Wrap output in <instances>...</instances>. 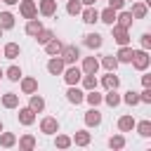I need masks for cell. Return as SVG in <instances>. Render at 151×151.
<instances>
[{
  "label": "cell",
  "mask_w": 151,
  "mask_h": 151,
  "mask_svg": "<svg viewBox=\"0 0 151 151\" xmlns=\"http://www.w3.org/2000/svg\"><path fill=\"white\" fill-rule=\"evenodd\" d=\"M61 78H64V83H66V85H78V83H80V78H83V71H80V66L68 64V66L64 68Z\"/></svg>",
  "instance_id": "1"
},
{
  "label": "cell",
  "mask_w": 151,
  "mask_h": 151,
  "mask_svg": "<svg viewBox=\"0 0 151 151\" xmlns=\"http://www.w3.org/2000/svg\"><path fill=\"white\" fill-rule=\"evenodd\" d=\"M111 38L118 42V47L120 45H130V28H123V26H118V24H111Z\"/></svg>",
  "instance_id": "2"
},
{
  "label": "cell",
  "mask_w": 151,
  "mask_h": 151,
  "mask_svg": "<svg viewBox=\"0 0 151 151\" xmlns=\"http://www.w3.org/2000/svg\"><path fill=\"white\" fill-rule=\"evenodd\" d=\"M59 57L64 59L66 66H68V64H76V61L80 59V47H78V45H64L61 52H59Z\"/></svg>",
  "instance_id": "3"
},
{
  "label": "cell",
  "mask_w": 151,
  "mask_h": 151,
  "mask_svg": "<svg viewBox=\"0 0 151 151\" xmlns=\"http://www.w3.org/2000/svg\"><path fill=\"white\" fill-rule=\"evenodd\" d=\"M137 71H146L149 64H151V57H149V50H134V57L130 61Z\"/></svg>",
  "instance_id": "4"
},
{
  "label": "cell",
  "mask_w": 151,
  "mask_h": 151,
  "mask_svg": "<svg viewBox=\"0 0 151 151\" xmlns=\"http://www.w3.org/2000/svg\"><path fill=\"white\" fill-rule=\"evenodd\" d=\"M19 14L24 19H35L38 17V2L35 0H19Z\"/></svg>",
  "instance_id": "5"
},
{
  "label": "cell",
  "mask_w": 151,
  "mask_h": 151,
  "mask_svg": "<svg viewBox=\"0 0 151 151\" xmlns=\"http://www.w3.org/2000/svg\"><path fill=\"white\" fill-rule=\"evenodd\" d=\"M66 101L73 104V106L83 104V101H85V90L78 87V85H68V90H66Z\"/></svg>",
  "instance_id": "6"
},
{
  "label": "cell",
  "mask_w": 151,
  "mask_h": 151,
  "mask_svg": "<svg viewBox=\"0 0 151 151\" xmlns=\"http://www.w3.org/2000/svg\"><path fill=\"white\" fill-rule=\"evenodd\" d=\"M40 132H42V134H57V132H59V120H57L54 116H45V118L40 120Z\"/></svg>",
  "instance_id": "7"
},
{
  "label": "cell",
  "mask_w": 151,
  "mask_h": 151,
  "mask_svg": "<svg viewBox=\"0 0 151 151\" xmlns=\"http://www.w3.org/2000/svg\"><path fill=\"white\" fill-rule=\"evenodd\" d=\"M17 109H19L17 118H19V123H21V125H26V127H28V125H33V123H35V118H38V113H35V111H31L28 106H17Z\"/></svg>",
  "instance_id": "8"
},
{
  "label": "cell",
  "mask_w": 151,
  "mask_h": 151,
  "mask_svg": "<svg viewBox=\"0 0 151 151\" xmlns=\"http://www.w3.org/2000/svg\"><path fill=\"white\" fill-rule=\"evenodd\" d=\"M80 17H83V21H85L87 26H94V24L99 21V9H97L94 5H87V7H83Z\"/></svg>",
  "instance_id": "9"
},
{
  "label": "cell",
  "mask_w": 151,
  "mask_h": 151,
  "mask_svg": "<svg viewBox=\"0 0 151 151\" xmlns=\"http://www.w3.org/2000/svg\"><path fill=\"white\" fill-rule=\"evenodd\" d=\"M64 68H66V64H64V59H61L59 54L50 57V61H47V73H52V76H61Z\"/></svg>",
  "instance_id": "10"
},
{
  "label": "cell",
  "mask_w": 151,
  "mask_h": 151,
  "mask_svg": "<svg viewBox=\"0 0 151 151\" xmlns=\"http://www.w3.org/2000/svg\"><path fill=\"white\" fill-rule=\"evenodd\" d=\"M19 87H21L24 94H33V92H38V78L21 76V78H19Z\"/></svg>",
  "instance_id": "11"
},
{
  "label": "cell",
  "mask_w": 151,
  "mask_h": 151,
  "mask_svg": "<svg viewBox=\"0 0 151 151\" xmlns=\"http://www.w3.org/2000/svg\"><path fill=\"white\" fill-rule=\"evenodd\" d=\"M83 120H85V125H87V127H99V125H101V113H99V109H97V106H92L90 111H85Z\"/></svg>",
  "instance_id": "12"
},
{
  "label": "cell",
  "mask_w": 151,
  "mask_h": 151,
  "mask_svg": "<svg viewBox=\"0 0 151 151\" xmlns=\"http://www.w3.org/2000/svg\"><path fill=\"white\" fill-rule=\"evenodd\" d=\"M101 87L104 90H118L120 87V78L116 76V71H106V76H101Z\"/></svg>",
  "instance_id": "13"
},
{
  "label": "cell",
  "mask_w": 151,
  "mask_h": 151,
  "mask_svg": "<svg viewBox=\"0 0 151 151\" xmlns=\"http://www.w3.org/2000/svg\"><path fill=\"white\" fill-rule=\"evenodd\" d=\"M38 14L54 17L57 14V0H38Z\"/></svg>",
  "instance_id": "14"
},
{
  "label": "cell",
  "mask_w": 151,
  "mask_h": 151,
  "mask_svg": "<svg viewBox=\"0 0 151 151\" xmlns=\"http://www.w3.org/2000/svg\"><path fill=\"white\" fill-rule=\"evenodd\" d=\"M83 45H85L87 50H99V47L104 45V38H101L99 33H87V35L83 38Z\"/></svg>",
  "instance_id": "15"
},
{
  "label": "cell",
  "mask_w": 151,
  "mask_h": 151,
  "mask_svg": "<svg viewBox=\"0 0 151 151\" xmlns=\"http://www.w3.org/2000/svg\"><path fill=\"white\" fill-rule=\"evenodd\" d=\"M132 57H134V50H132L130 45H120V47H118V52H116L118 64H130V61H132Z\"/></svg>",
  "instance_id": "16"
},
{
  "label": "cell",
  "mask_w": 151,
  "mask_h": 151,
  "mask_svg": "<svg viewBox=\"0 0 151 151\" xmlns=\"http://www.w3.org/2000/svg\"><path fill=\"white\" fill-rule=\"evenodd\" d=\"M80 71H83V73H97V71H99V59H97V57H83Z\"/></svg>",
  "instance_id": "17"
},
{
  "label": "cell",
  "mask_w": 151,
  "mask_h": 151,
  "mask_svg": "<svg viewBox=\"0 0 151 151\" xmlns=\"http://www.w3.org/2000/svg\"><path fill=\"white\" fill-rule=\"evenodd\" d=\"M28 109H31V111H35V113H42V111H45V99H42L38 92L28 94Z\"/></svg>",
  "instance_id": "18"
},
{
  "label": "cell",
  "mask_w": 151,
  "mask_h": 151,
  "mask_svg": "<svg viewBox=\"0 0 151 151\" xmlns=\"http://www.w3.org/2000/svg\"><path fill=\"white\" fill-rule=\"evenodd\" d=\"M134 123H137L134 116H132V113H125V116L118 118V130H120V132H132V130H134Z\"/></svg>",
  "instance_id": "19"
},
{
  "label": "cell",
  "mask_w": 151,
  "mask_h": 151,
  "mask_svg": "<svg viewBox=\"0 0 151 151\" xmlns=\"http://www.w3.org/2000/svg\"><path fill=\"white\" fill-rule=\"evenodd\" d=\"M130 14H132V19H146V14H149V5H144V2L134 0V2H132Z\"/></svg>",
  "instance_id": "20"
},
{
  "label": "cell",
  "mask_w": 151,
  "mask_h": 151,
  "mask_svg": "<svg viewBox=\"0 0 151 151\" xmlns=\"http://www.w3.org/2000/svg\"><path fill=\"white\" fill-rule=\"evenodd\" d=\"M132 21H134V19H132L130 9H118V12H116V24H118V26L130 28V26H132Z\"/></svg>",
  "instance_id": "21"
},
{
  "label": "cell",
  "mask_w": 151,
  "mask_h": 151,
  "mask_svg": "<svg viewBox=\"0 0 151 151\" xmlns=\"http://www.w3.org/2000/svg\"><path fill=\"white\" fill-rule=\"evenodd\" d=\"M19 54H21V47H19L17 42H5V47H2V57H5V59L14 61Z\"/></svg>",
  "instance_id": "22"
},
{
  "label": "cell",
  "mask_w": 151,
  "mask_h": 151,
  "mask_svg": "<svg viewBox=\"0 0 151 151\" xmlns=\"http://www.w3.org/2000/svg\"><path fill=\"white\" fill-rule=\"evenodd\" d=\"M0 104L5 109H17L19 106V94L17 92H5V94H0Z\"/></svg>",
  "instance_id": "23"
},
{
  "label": "cell",
  "mask_w": 151,
  "mask_h": 151,
  "mask_svg": "<svg viewBox=\"0 0 151 151\" xmlns=\"http://www.w3.org/2000/svg\"><path fill=\"white\" fill-rule=\"evenodd\" d=\"M71 142H73L76 146H87V144L92 142V134H90L87 130H76V134L71 137Z\"/></svg>",
  "instance_id": "24"
},
{
  "label": "cell",
  "mask_w": 151,
  "mask_h": 151,
  "mask_svg": "<svg viewBox=\"0 0 151 151\" xmlns=\"http://www.w3.org/2000/svg\"><path fill=\"white\" fill-rule=\"evenodd\" d=\"M42 47H45V52H47L50 57H54V54H59V52H61V47H64V42H61V40H59L57 35H54V38H52V40H47V42H45Z\"/></svg>",
  "instance_id": "25"
},
{
  "label": "cell",
  "mask_w": 151,
  "mask_h": 151,
  "mask_svg": "<svg viewBox=\"0 0 151 151\" xmlns=\"http://www.w3.org/2000/svg\"><path fill=\"white\" fill-rule=\"evenodd\" d=\"M80 85H83V90L87 92V90H97V85H99V80H97V73H83V78H80Z\"/></svg>",
  "instance_id": "26"
},
{
  "label": "cell",
  "mask_w": 151,
  "mask_h": 151,
  "mask_svg": "<svg viewBox=\"0 0 151 151\" xmlns=\"http://www.w3.org/2000/svg\"><path fill=\"white\" fill-rule=\"evenodd\" d=\"M101 101H106V106H111V109H116V106H120L123 101H120V94H118V90H106V94H104V99Z\"/></svg>",
  "instance_id": "27"
},
{
  "label": "cell",
  "mask_w": 151,
  "mask_h": 151,
  "mask_svg": "<svg viewBox=\"0 0 151 151\" xmlns=\"http://www.w3.org/2000/svg\"><path fill=\"white\" fill-rule=\"evenodd\" d=\"M40 28H42V21H40L38 17H35V19H26V28H24V31H26V35L35 38V33H38Z\"/></svg>",
  "instance_id": "28"
},
{
  "label": "cell",
  "mask_w": 151,
  "mask_h": 151,
  "mask_svg": "<svg viewBox=\"0 0 151 151\" xmlns=\"http://www.w3.org/2000/svg\"><path fill=\"white\" fill-rule=\"evenodd\" d=\"M99 66H104L106 71H116L120 64H118V59H116V54H104L101 59H99Z\"/></svg>",
  "instance_id": "29"
},
{
  "label": "cell",
  "mask_w": 151,
  "mask_h": 151,
  "mask_svg": "<svg viewBox=\"0 0 151 151\" xmlns=\"http://www.w3.org/2000/svg\"><path fill=\"white\" fill-rule=\"evenodd\" d=\"M0 146L2 149H12V146H17V134L14 132H0Z\"/></svg>",
  "instance_id": "30"
},
{
  "label": "cell",
  "mask_w": 151,
  "mask_h": 151,
  "mask_svg": "<svg viewBox=\"0 0 151 151\" xmlns=\"http://www.w3.org/2000/svg\"><path fill=\"white\" fill-rule=\"evenodd\" d=\"M21 76H24V71H21V66H17V64H12L9 68H5V78L12 80V83H19Z\"/></svg>",
  "instance_id": "31"
},
{
  "label": "cell",
  "mask_w": 151,
  "mask_h": 151,
  "mask_svg": "<svg viewBox=\"0 0 151 151\" xmlns=\"http://www.w3.org/2000/svg\"><path fill=\"white\" fill-rule=\"evenodd\" d=\"M134 130H137L139 137L149 139V137H151V120H139V123H134Z\"/></svg>",
  "instance_id": "32"
},
{
  "label": "cell",
  "mask_w": 151,
  "mask_h": 151,
  "mask_svg": "<svg viewBox=\"0 0 151 151\" xmlns=\"http://www.w3.org/2000/svg\"><path fill=\"white\" fill-rule=\"evenodd\" d=\"M0 28L2 31H12L14 28V14L12 12H0Z\"/></svg>",
  "instance_id": "33"
},
{
  "label": "cell",
  "mask_w": 151,
  "mask_h": 151,
  "mask_svg": "<svg viewBox=\"0 0 151 151\" xmlns=\"http://www.w3.org/2000/svg\"><path fill=\"white\" fill-rule=\"evenodd\" d=\"M52 38H54V31H52V28H45V26L35 33V42H38V45H45V42L52 40Z\"/></svg>",
  "instance_id": "34"
},
{
  "label": "cell",
  "mask_w": 151,
  "mask_h": 151,
  "mask_svg": "<svg viewBox=\"0 0 151 151\" xmlns=\"http://www.w3.org/2000/svg\"><path fill=\"white\" fill-rule=\"evenodd\" d=\"M17 144H19V149L31 151V149H35V137H33V134H24V137L17 139Z\"/></svg>",
  "instance_id": "35"
},
{
  "label": "cell",
  "mask_w": 151,
  "mask_h": 151,
  "mask_svg": "<svg viewBox=\"0 0 151 151\" xmlns=\"http://www.w3.org/2000/svg\"><path fill=\"white\" fill-rule=\"evenodd\" d=\"M99 21H104L106 26H111V24H116V9H111V7H106V9H101V12H99Z\"/></svg>",
  "instance_id": "36"
},
{
  "label": "cell",
  "mask_w": 151,
  "mask_h": 151,
  "mask_svg": "<svg viewBox=\"0 0 151 151\" xmlns=\"http://www.w3.org/2000/svg\"><path fill=\"white\" fill-rule=\"evenodd\" d=\"M101 99H104V94H99L97 90H87V92H85V101H87L90 106H99Z\"/></svg>",
  "instance_id": "37"
},
{
  "label": "cell",
  "mask_w": 151,
  "mask_h": 151,
  "mask_svg": "<svg viewBox=\"0 0 151 151\" xmlns=\"http://www.w3.org/2000/svg\"><path fill=\"white\" fill-rule=\"evenodd\" d=\"M120 101H123V104H127V106H137V104H139V92L127 90V92L120 97Z\"/></svg>",
  "instance_id": "38"
},
{
  "label": "cell",
  "mask_w": 151,
  "mask_h": 151,
  "mask_svg": "<svg viewBox=\"0 0 151 151\" xmlns=\"http://www.w3.org/2000/svg\"><path fill=\"white\" fill-rule=\"evenodd\" d=\"M66 12H68L71 17H80L83 2H80V0H66Z\"/></svg>",
  "instance_id": "39"
},
{
  "label": "cell",
  "mask_w": 151,
  "mask_h": 151,
  "mask_svg": "<svg viewBox=\"0 0 151 151\" xmlns=\"http://www.w3.org/2000/svg\"><path fill=\"white\" fill-rule=\"evenodd\" d=\"M71 144H73V142H71L68 134H59V132H57V137H54V146H57V149H68Z\"/></svg>",
  "instance_id": "40"
},
{
  "label": "cell",
  "mask_w": 151,
  "mask_h": 151,
  "mask_svg": "<svg viewBox=\"0 0 151 151\" xmlns=\"http://www.w3.org/2000/svg\"><path fill=\"white\" fill-rule=\"evenodd\" d=\"M109 146H111V149H123V146H125V137H123V134L109 137Z\"/></svg>",
  "instance_id": "41"
},
{
  "label": "cell",
  "mask_w": 151,
  "mask_h": 151,
  "mask_svg": "<svg viewBox=\"0 0 151 151\" xmlns=\"http://www.w3.org/2000/svg\"><path fill=\"white\" fill-rule=\"evenodd\" d=\"M139 45H142V50H151V33H142L139 35Z\"/></svg>",
  "instance_id": "42"
},
{
  "label": "cell",
  "mask_w": 151,
  "mask_h": 151,
  "mask_svg": "<svg viewBox=\"0 0 151 151\" xmlns=\"http://www.w3.org/2000/svg\"><path fill=\"white\" fill-rule=\"evenodd\" d=\"M139 104H151V87H144L139 92Z\"/></svg>",
  "instance_id": "43"
},
{
  "label": "cell",
  "mask_w": 151,
  "mask_h": 151,
  "mask_svg": "<svg viewBox=\"0 0 151 151\" xmlns=\"http://www.w3.org/2000/svg\"><path fill=\"white\" fill-rule=\"evenodd\" d=\"M106 2H109V7L116 9V12H118V9H125V0H106Z\"/></svg>",
  "instance_id": "44"
},
{
  "label": "cell",
  "mask_w": 151,
  "mask_h": 151,
  "mask_svg": "<svg viewBox=\"0 0 151 151\" xmlns=\"http://www.w3.org/2000/svg\"><path fill=\"white\" fill-rule=\"evenodd\" d=\"M142 73H144V76H142V85H144V87H151V76H149L146 71H142Z\"/></svg>",
  "instance_id": "45"
},
{
  "label": "cell",
  "mask_w": 151,
  "mask_h": 151,
  "mask_svg": "<svg viewBox=\"0 0 151 151\" xmlns=\"http://www.w3.org/2000/svg\"><path fill=\"white\" fill-rule=\"evenodd\" d=\"M83 2V7H87V5H97V0H80Z\"/></svg>",
  "instance_id": "46"
},
{
  "label": "cell",
  "mask_w": 151,
  "mask_h": 151,
  "mask_svg": "<svg viewBox=\"0 0 151 151\" xmlns=\"http://www.w3.org/2000/svg\"><path fill=\"white\" fill-rule=\"evenodd\" d=\"M0 2H5V5H9V7H12V5H19V0H0Z\"/></svg>",
  "instance_id": "47"
},
{
  "label": "cell",
  "mask_w": 151,
  "mask_h": 151,
  "mask_svg": "<svg viewBox=\"0 0 151 151\" xmlns=\"http://www.w3.org/2000/svg\"><path fill=\"white\" fill-rule=\"evenodd\" d=\"M2 78H5V68H0V80H2Z\"/></svg>",
  "instance_id": "48"
},
{
  "label": "cell",
  "mask_w": 151,
  "mask_h": 151,
  "mask_svg": "<svg viewBox=\"0 0 151 151\" xmlns=\"http://www.w3.org/2000/svg\"><path fill=\"white\" fill-rule=\"evenodd\" d=\"M2 130H5V125H2V120H0V132H2Z\"/></svg>",
  "instance_id": "49"
},
{
  "label": "cell",
  "mask_w": 151,
  "mask_h": 151,
  "mask_svg": "<svg viewBox=\"0 0 151 151\" xmlns=\"http://www.w3.org/2000/svg\"><path fill=\"white\" fill-rule=\"evenodd\" d=\"M2 33H5V31H2V28H0V38H2Z\"/></svg>",
  "instance_id": "50"
},
{
  "label": "cell",
  "mask_w": 151,
  "mask_h": 151,
  "mask_svg": "<svg viewBox=\"0 0 151 151\" xmlns=\"http://www.w3.org/2000/svg\"><path fill=\"white\" fill-rule=\"evenodd\" d=\"M125 2H134V0H125Z\"/></svg>",
  "instance_id": "51"
},
{
  "label": "cell",
  "mask_w": 151,
  "mask_h": 151,
  "mask_svg": "<svg viewBox=\"0 0 151 151\" xmlns=\"http://www.w3.org/2000/svg\"><path fill=\"white\" fill-rule=\"evenodd\" d=\"M0 57H2V50H0Z\"/></svg>",
  "instance_id": "52"
},
{
  "label": "cell",
  "mask_w": 151,
  "mask_h": 151,
  "mask_svg": "<svg viewBox=\"0 0 151 151\" xmlns=\"http://www.w3.org/2000/svg\"><path fill=\"white\" fill-rule=\"evenodd\" d=\"M97 2H99V0H97Z\"/></svg>",
  "instance_id": "53"
},
{
  "label": "cell",
  "mask_w": 151,
  "mask_h": 151,
  "mask_svg": "<svg viewBox=\"0 0 151 151\" xmlns=\"http://www.w3.org/2000/svg\"><path fill=\"white\" fill-rule=\"evenodd\" d=\"M57 2H59V0H57Z\"/></svg>",
  "instance_id": "54"
}]
</instances>
